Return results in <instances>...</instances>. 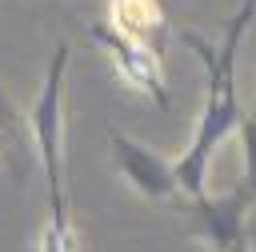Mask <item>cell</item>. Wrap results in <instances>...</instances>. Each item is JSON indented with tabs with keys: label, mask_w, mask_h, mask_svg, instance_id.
<instances>
[{
	"label": "cell",
	"mask_w": 256,
	"mask_h": 252,
	"mask_svg": "<svg viewBox=\"0 0 256 252\" xmlns=\"http://www.w3.org/2000/svg\"><path fill=\"white\" fill-rule=\"evenodd\" d=\"M20 156H24V120L0 92V160L12 168L16 180H20Z\"/></svg>",
	"instance_id": "obj_7"
},
{
	"label": "cell",
	"mask_w": 256,
	"mask_h": 252,
	"mask_svg": "<svg viewBox=\"0 0 256 252\" xmlns=\"http://www.w3.org/2000/svg\"><path fill=\"white\" fill-rule=\"evenodd\" d=\"M116 32L156 48L164 28H168V16L160 8V0H112V20H108Z\"/></svg>",
	"instance_id": "obj_6"
},
{
	"label": "cell",
	"mask_w": 256,
	"mask_h": 252,
	"mask_svg": "<svg viewBox=\"0 0 256 252\" xmlns=\"http://www.w3.org/2000/svg\"><path fill=\"white\" fill-rule=\"evenodd\" d=\"M232 252H252V248H248V240H240V244H236Z\"/></svg>",
	"instance_id": "obj_9"
},
{
	"label": "cell",
	"mask_w": 256,
	"mask_h": 252,
	"mask_svg": "<svg viewBox=\"0 0 256 252\" xmlns=\"http://www.w3.org/2000/svg\"><path fill=\"white\" fill-rule=\"evenodd\" d=\"M252 196L244 184H236L232 192L224 196H200V200H188L180 212L192 220V236L204 240L212 252H232L240 240H248V228H244V212H248Z\"/></svg>",
	"instance_id": "obj_4"
},
{
	"label": "cell",
	"mask_w": 256,
	"mask_h": 252,
	"mask_svg": "<svg viewBox=\"0 0 256 252\" xmlns=\"http://www.w3.org/2000/svg\"><path fill=\"white\" fill-rule=\"evenodd\" d=\"M88 36L104 48V56L112 60L116 76H120L132 92H144L156 108H168L172 96H168V84H164V68H160V52H156V48H148V44L116 32L108 20L88 24Z\"/></svg>",
	"instance_id": "obj_3"
},
{
	"label": "cell",
	"mask_w": 256,
	"mask_h": 252,
	"mask_svg": "<svg viewBox=\"0 0 256 252\" xmlns=\"http://www.w3.org/2000/svg\"><path fill=\"white\" fill-rule=\"evenodd\" d=\"M252 16H256V0H240L236 16H232L228 28H224L220 48L208 44L204 36H196L192 28H176L180 44H188V48L204 60V72H208V96H204V108H200V120H196L192 144L172 160L176 192H184L188 200H200V196H204L208 164H212L216 148L240 128L244 108H240V96H236V52H240V40H244Z\"/></svg>",
	"instance_id": "obj_1"
},
{
	"label": "cell",
	"mask_w": 256,
	"mask_h": 252,
	"mask_svg": "<svg viewBox=\"0 0 256 252\" xmlns=\"http://www.w3.org/2000/svg\"><path fill=\"white\" fill-rule=\"evenodd\" d=\"M248 236H252V240H256V228H252V232H248Z\"/></svg>",
	"instance_id": "obj_10"
},
{
	"label": "cell",
	"mask_w": 256,
	"mask_h": 252,
	"mask_svg": "<svg viewBox=\"0 0 256 252\" xmlns=\"http://www.w3.org/2000/svg\"><path fill=\"white\" fill-rule=\"evenodd\" d=\"M108 144H112V164H116V172H120L144 200H172V196H176L172 164H168L160 152L144 148L140 140H132V136L116 132V128L108 132Z\"/></svg>",
	"instance_id": "obj_5"
},
{
	"label": "cell",
	"mask_w": 256,
	"mask_h": 252,
	"mask_svg": "<svg viewBox=\"0 0 256 252\" xmlns=\"http://www.w3.org/2000/svg\"><path fill=\"white\" fill-rule=\"evenodd\" d=\"M240 148H244V188H248V196L256 200V112H244L240 116Z\"/></svg>",
	"instance_id": "obj_8"
},
{
	"label": "cell",
	"mask_w": 256,
	"mask_h": 252,
	"mask_svg": "<svg viewBox=\"0 0 256 252\" xmlns=\"http://www.w3.org/2000/svg\"><path fill=\"white\" fill-rule=\"evenodd\" d=\"M68 60H72V48L60 40L52 60H48V72H44V84L32 100V112H28V132H32V148L40 156V168H44V184H48V232H72L68 224V192H64V88H68Z\"/></svg>",
	"instance_id": "obj_2"
}]
</instances>
